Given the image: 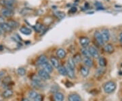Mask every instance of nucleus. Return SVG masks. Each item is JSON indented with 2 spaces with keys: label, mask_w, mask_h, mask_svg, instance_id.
I'll use <instances>...</instances> for the list:
<instances>
[{
  "label": "nucleus",
  "mask_w": 122,
  "mask_h": 101,
  "mask_svg": "<svg viewBox=\"0 0 122 101\" xmlns=\"http://www.w3.org/2000/svg\"><path fill=\"white\" fill-rule=\"evenodd\" d=\"M117 88V84L114 81H109L106 82L103 86V90L106 94L113 93Z\"/></svg>",
  "instance_id": "f257e3e1"
},
{
  "label": "nucleus",
  "mask_w": 122,
  "mask_h": 101,
  "mask_svg": "<svg viewBox=\"0 0 122 101\" xmlns=\"http://www.w3.org/2000/svg\"><path fill=\"white\" fill-rule=\"evenodd\" d=\"M1 14L4 17L10 18L13 16L14 14V12L13 9L3 8L1 10Z\"/></svg>",
  "instance_id": "f03ea898"
},
{
  "label": "nucleus",
  "mask_w": 122,
  "mask_h": 101,
  "mask_svg": "<svg viewBox=\"0 0 122 101\" xmlns=\"http://www.w3.org/2000/svg\"><path fill=\"white\" fill-rule=\"evenodd\" d=\"M15 3L14 0H0V4L4 6V8L13 9L14 4Z\"/></svg>",
  "instance_id": "7ed1b4c3"
},
{
  "label": "nucleus",
  "mask_w": 122,
  "mask_h": 101,
  "mask_svg": "<svg viewBox=\"0 0 122 101\" xmlns=\"http://www.w3.org/2000/svg\"><path fill=\"white\" fill-rule=\"evenodd\" d=\"M37 75H39V77L42 80H50L51 79V75L50 73H48V72H46V71L42 69H40L38 71Z\"/></svg>",
  "instance_id": "20e7f679"
},
{
  "label": "nucleus",
  "mask_w": 122,
  "mask_h": 101,
  "mask_svg": "<svg viewBox=\"0 0 122 101\" xmlns=\"http://www.w3.org/2000/svg\"><path fill=\"white\" fill-rule=\"evenodd\" d=\"M94 38L97 41V43L99 44L100 45H104L105 44V41L103 40L102 35L99 31H96L94 33Z\"/></svg>",
  "instance_id": "39448f33"
},
{
  "label": "nucleus",
  "mask_w": 122,
  "mask_h": 101,
  "mask_svg": "<svg viewBox=\"0 0 122 101\" xmlns=\"http://www.w3.org/2000/svg\"><path fill=\"white\" fill-rule=\"evenodd\" d=\"M88 50H89V52L90 54L92 57L94 58H98L100 57V54L98 52V50L96 48H94V46L89 47Z\"/></svg>",
  "instance_id": "423d86ee"
},
{
  "label": "nucleus",
  "mask_w": 122,
  "mask_h": 101,
  "mask_svg": "<svg viewBox=\"0 0 122 101\" xmlns=\"http://www.w3.org/2000/svg\"><path fill=\"white\" fill-rule=\"evenodd\" d=\"M90 43V40L87 37H81L79 38V44L82 48H87Z\"/></svg>",
  "instance_id": "0eeeda50"
},
{
  "label": "nucleus",
  "mask_w": 122,
  "mask_h": 101,
  "mask_svg": "<svg viewBox=\"0 0 122 101\" xmlns=\"http://www.w3.org/2000/svg\"><path fill=\"white\" fill-rule=\"evenodd\" d=\"M100 33L102 35V37L103 38V40L105 41H108L110 40L111 37V35H110V32H109V29H104L102 31H100Z\"/></svg>",
  "instance_id": "6e6552de"
},
{
  "label": "nucleus",
  "mask_w": 122,
  "mask_h": 101,
  "mask_svg": "<svg viewBox=\"0 0 122 101\" xmlns=\"http://www.w3.org/2000/svg\"><path fill=\"white\" fill-rule=\"evenodd\" d=\"M48 61V58L46 55L44 54H42L41 56H39L37 60V62H36V64L37 65H39V66H42L44 64H45L46 62H47Z\"/></svg>",
  "instance_id": "1a4fd4ad"
},
{
  "label": "nucleus",
  "mask_w": 122,
  "mask_h": 101,
  "mask_svg": "<svg viewBox=\"0 0 122 101\" xmlns=\"http://www.w3.org/2000/svg\"><path fill=\"white\" fill-rule=\"evenodd\" d=\"M14 94V92L12 90H11V89H6L5 90H4L2 94H1V96L3 97L5 99H8L10 98H11V97L13 96Z\"/></svg>",
  "instance_id": "9d476101"
},
{
  "label": "nucleus",
  "mask_w": 122,
  "mask_h": 101,
  "mask_svg": "<svg viewBox=\"0 0 122 101\" xmlns=\"http://www.w3.org/2000/svg\"><path fill=\"white\" fill-rule=\"evenodd\" d=\"M68 101H82L81 96L76 94V93H72L70 94L68 96Z\"/></svg>",
  "instance_id": "9b49d317"
},
{
  "label": "nucleus",
  "mask_w": 122,
  "mask_h": 101,
  "mask_svg": "<svg viewBox=\"0 0 122 101\" xmlns=\"http://www.w3.org/2000/svg\"><path fill=\"white\" fill-rule=\"evenodd\" d=\"M53 99H54V101H63L65 99V96L62 92H57L54 93L53 96Z\"/></svg>",
  "instance_id": "f8f14e48"
},
{
  "label": "nucleus",
  "mask_w": 122,
  "mask_h": 101,
  "mask_svg": "<svg viewBox=\"0 0 122 101\" xmlns=\"http://www.w3.org/2000/svg\"><path fill=\"white\" fill-rule=\"evenodd\" d=\"M106 69L105 67H100L99 69H98L97 70L95 71V73H94V75L96 77V78H100L101 77L102 75L105 74L106 73Z\"/></svg>",
  "instance_id": "ddd939ff"
},
{
  "label": "nucleus",
  "mask_w": 122,
  "mask_h": 101,
  "mask_svg": "<svg viewBox=\"0 0 122 101\" xmlns=\"http://www.w3.org/2000/svg\"><path fill=\"white\" fill-rule=\"evenodd\" d=\"M56 56L57 57L60 59H63L66 57V52L65 50L62 48H59L58 50H57L56 51Z\"/></svg>",
  "instance_id": "4468645a"
},
{
  "label": "nucleus",
  "mask_w": 122,
  "mask_h": 101,
  "mask_svg": "<svg viewBox=\"0 0 122 101\" xmlns=\"http://www.w3.org/2000/svg\"><path fill=\"white\" fill-rule=\"evenodd\" d=\"M83 61V64L86 66H87L88 68L90 67H92L93 65H94V62L92 61L91 58H83V59L82 60Z\"/></svg>",
  "instance_id": "2eb2a0df"
},
{
  "label": "nucleus",
  "mask_w": 122,
  "mask_h": 101,
  "mask_svg": "<svg viewBox=\"0 0 122 101\" xmlns=\"http://www.w3.org/2000/svg\"><path fill=\"white\" fill-rule=\"evenodd\" d=\"M0 27L2 29V31H5V32H7V33H10V32H12V30H13L10 26H9L7 22H4V23L1 24L0 25Z\"/></svg>",
  "instance_id": "dca6fc26"
},
{
  "label": "nucleus",
  "mask_w": 122,
  "mask_h": 101,
  "mask_svg": "<svg viewBox=\"0 0 122 101\" xmlns=\"http://www.w3.org/2000/svg\"><path fill=\"white\" fill-rule=\"evenodd\" d=\"M80 73H81V75H82L83 77H86L90 74V69L87 66H81L80 69Z\"/></svg>",
  "instance_id": "f3484780"
},
{
  "label": "nucleus",
  "mask_w": 122,
  "mask_h": 101,
  "mask_svg": "<svg viewBox=\"0 0 122 101\" xmlns=\"http://www.w3.org/2000/svg\"><path fill=\"white\" fill-rule=\"evenodd\" d=\"M42 66H43V69L44 70H45L46 72H48V73H52L53 70H54V69H53V66H52V65L50 64V63H49L48 62H46L45 64H44L43 65H42Z\"/></svg>",
  "instance_id": "a211bd4d"
},
{
  "label": "nucleus",
  "mask_w": 122,
  "mask_h": 101,
  "mask_svg": "<svg viewBox=\"0 0 122 101\" xmlns=\"http://www.w3.org/2000/svg\"><path fill=\"white\" fill-rule=\"evenodd\" d=\"M104 50L108 54H112L114 52V46L111 44H107L104 46Z\"/></svg>",
  "instance_id": "6ab92c4d"
},
{
  "label": "nucleus",
  "mask_w": 122,
  "mask_h": 101,
  "mask_svg": "<svg viewBox=\"0 0 122 101\" xmlns=\"http://www.w3.org/2000/svg\"><path fill=\"white\" fill-rule=\"evenodd\" d=\"M20 33H22V34L25 35H29L32 33V30L30 29H29V27L25 26L20 27Z\"/></svg>",
  "instance_id": "aec40b11"
},
{
  "label": "nucleus",
  "mask_w": 122,
  "mask_h": 101,
  "mask_svg": "<svg viewBox=\"0 0 122 101\" xmlns=\"http://www.w3.org/2000/svg\"><path fill=\"white\" fill-rule=\"evenodd\" d=\"M50 64L52 65V66L54 68H56V69H58V67L60 66L59 61L56 58L51 57L50 59Z\"/></svg>",
  "instance_id": "412c9836"
},
{
  "label": "nucleus",
  "mask_w": 122,
  "mask_h": 101,
  "mask_svg": "<svg viewBox=\"0 0 122 101\" xmlns=\"http://www.w3.org/2000/svg\"><path fill=\"white\" fill-rule=\"evenodd\" d=\"M66 71H67V76H68L69 78H71V79H73V78H75V74L74 69H71V68L69 67L68 66H66Z\"/></svg>",
  "instance_id": "4be33fe9"
},
{
  "label": "nucleus",
  "mask_w": 122,
  "mask_h": 101,
  "mask_svg": "<svg viewBox=\"0 0 122 101\" xmlns=\"http://www.w3.org/2000/svg\"><path fill=\"white\" fill-rule=\"evenodd\" d=\"M8 24V25L12 29H17L18 27L19 26V23L17 22V21H16V20H10L8 21L7 22Z\"/></svg>",
  "instance_id": "5701e85b"
},
{
  "label": "nucleus",
  "mask_w": 122,
  "mask_h": 101,
  "mask_svg": "<svg viewBox=\"0 0 122 101\" xmlns=\"http://www.w3.org/2000/svg\"><path fill=\"white\" fill-rule=\"evenodd\" d=\"M58 71L62 76L65 77L67 75V71H66V69L65 66L60 65L58 67Z\"/></svg>",
  "instance_id": "b1692460"
},
{
  "label": "nucleus",
  "mask_w": 122,
  "mask_h": 101,
  "mask_svg": "<svg viewBox=\"0 0 122 101\" xmlns=\"http://www.w3.org/2000/svg\"><path fill=\"white\" fill-rule=\"evenodd\" d=\"M98 63L100 67H105L107 65V61L105 57H99L98 58Z\"/></svg>",
  "instance_id": "393cba45"
},
{
  "label": "nucleus",
  "mask_w": 122,
  "mask_h": 101,
  "mask_svg": "<svg viewBox=\"0 0 122 101\" xmlns=\"http://www.w3.org/2000/svg\"><path fill=\"white\" fill-rule=\"evenodd\" d=\"M81 54L83 55V56L85 58H91V55L89 52V50L88 49H87L86 48H82L81 50Z\"/></svg>",
  "instance_id": "a878e982"
},
{
  "label": "nucleus",
  "mask_w": 122,
  "mask_h": 101,
  "mask_svg": "<svg viewBox=\"0 0 122 101\" xmlns=\"http://www.w3.org/2000/svg\"><path fill=\"white\" fill-rule=\"evenodd\" d=\"M69 67H70L72 69H75V63L73 59V58H69L67 61V65Z\"/></svg>",
  "instance_id": "bb28decb"
},
{
  "label": "nucleus",
  "mask_w": 122,
  "mask_h": 101,
  "mask_svg": "<svg viewBox=\"0 0 122 101\" xmlns=\"http://www.w3.org/2000/svg\"><path fill=\"white\" fill-rule=\"evenodd\" d=\"M38 94V93L35 90H30L28 93V96L29 98H30V100H34L35 98L37 96V95Z\"/></svg>",
  "instance_id": "cd10ccee"
},
{
  "label": "nucleus",
  "mask_w": 122,
  "mask_h": 101,
  "mask_svg": "<svg viewBox=\"0 0 122 101\" xmlns=\"http://www.w3.org/2000/svg\"><path fill=\"white\" fill-rule=\"evenodd\" d=\"M73 61H74L75 64H79L80 62L81 61V56L80 54L77 53V54H76L74 56H73Z\"/></svg>",
  "instance_id": "c85d7f7f"
},
{
  "label": "nucleus",
  "mask_w": 122,
  "mask_h": 101,
  "mask_svg": "<svg viewBox=\"0 0 122 101\" xmlns=\"http://www.w3.org/2000/svg\"><path fill=\"white\" fill-rule=\"evenodd\" d=\"M31 79L33 82H35V83H41L42 79L39 77L38 75H33L31 77Z\"/></svg>",
  "instance_id": "c756f323"
},
{
  "label": "nucleus",
  "mask_w": 122,
  "mask_h": 101,
  "mask_svg": "<svg viewBox=\"0 0 122 101\" xmlns=\"http://www.w3.org/2000/svg\"><path fill=\"white\" fill-rule=\"evenodd\" d=\"M12 81V79H11V77L10 76H7L4 77V79H3V82H2V84L4 86V85H7L8 86H9V85L10 84Z\"/></svg>",
  "instance_id": "7c9ffc66"
},
{
  "label": "nucleus",
  "mask_w": 122,
  "mask_h": 101,
  "mask_svg": "<svg viewBox=\"0 0 122 101\" xmlns=\"http://www.w3.org/2000/svg\"><path fill=\"white\" fill-rule=\"evenodd\" d=\"M17 73L20 76H24L26 74V71L24 67H19L17 69Z\"/></svg>",
  "instance_id": "2f4dec72"
},
{
  "label": "nucleus",
  "mask_w": 122,
  "mask_h": 101,
  "mask_svg": "<svg viewBox=\"0 0 122 101\" xmlns=\"http://www.w3.org/2000/svg\"><path fill=\"white\" fill-rule=\"evenodd\" d=\"M55 15L59 19H62L63 18H65V14L63 12H61V11H57V12H55Z\"/></svg>",
  "instance_id": "473e14b6"
},
{
  "label": "nucleus",
  "mask_w": 122,
  "mask_h": 101,
  "mask_svg": "<svg viewBox=\"0 0 122 101\" xmlns=\"http://www.w3.org/2000/svg\"><path fill=\"white\" fill-rule=\"evenodd\" d=\"M34 28H35V31H37V32H40V31L42 30L43 26H42V25H41L40 23H37V24L35 25V26H34Z\"/></svg>",
  "instance_id": "72a5a7b5"
},
{
  "label": "nucleus",
  "mask_w": 122,
  "mask_h": 101,
  "mask_svg": "<svg viewBox=\"0 0 122 101\" xmlns=\"http://www.w3.org/2000/svg\"><path fill=\"white\" fill-rule=\"evenodd\" d=\"M34 101H43V96L41 94H37V96L35 97V99L33 100Z\"/></svg>",
  "instance_id": "f704fd0d"
},
{
  "label": "nucleus",
  "mask_w": 122,
  "mask_h": 101,
  "mask_svg": "<svg viewBox=\"0 0 122 101\" xmlns=\"http://www.w3.org/2000/svg\"><path fill=\"white\" fill-rule=\"evenodd\" d=\"M77 11V8L76 7H73V8H71L70 9V10L69 11V13L74 14Z\"/></svg>",
  "instance_id": "c9c22d12"
},
{
  "label": "nucleus",
  "mask_w": 122,
  "mask_h": 101,
  "mask_svg": "<svg viewBox=\"0 0 122 101\" xmlns=\"http://www.w3.org/2000/svg\"><path fill=\"white\" fill-rule=\"evenodd\" d=\"M4 22H5L4 18L2 16H0V25L2 24V23H4Z\"/></svg>",
  "instance_id": "e433bc0d"
},
{
  "label": "nucleus",
  "mask_w": 122,
  "mask_h": 101,
  "mask_svg": "<svg viewBox=\"0 0 122 101\" xmlns=\"http://www.w3.org/2000/svg\"><path fill=\"white\" fill-rule=\"evenodd\" d=\"M21 101H30L29 99H28V98H23Z\"/></svg>",
  "instance_id": "4c0bfd02"
},
{
  "label": "nucleus",
  "mask_w": 122,
  "mask_h": 101,
  "mask_svg": "<svg viewBox=\"0 0 122 101\" xmlns=\"http://www.w3.org/2000/svg\"><path fill=\"white\" fill-rule=\"evenodd\" d=\"M3 34V31H2V29H1V27H0V35H1Z\"/></svg>",
  "instance_id": "58836bf2"
},
{
  "label": "nucleus",
  "mask_w": 122,
  "mask_h": 101,
  "mask_svg": "<svg viewBox=\"0 0 122 101\" xmlns=\"http://www.w3.org/2000/svg\"><path fill=\"white\" fill-rule=\"evenodd\" d=\"M3 49H4V47H3V45H0V51H1V50H2Z\"/></svg>",
  "instance_id": "ea45409f"
},
{
  "label": "nucleus",
  "mask_w": 122,
  "mask_h": 101,
  "mask_svg": "<svg viewBox=\"0 0 122 101\" xmlns=\"http://www.w3.org/2000/svg\"><path fill=\"white\" fill-rule=\"evenodd\" d=\"M120 42H121V44H122V40H121V41H120Z\"/></svg>",
  "instance_id": "a19ab883"
},
{
  "label": "nucleus",
  "mask_w": 122,
  "mask_h": 101,
  "mask_svg": "<svg viewBox=\"0 0 122 101\" xmlns=\"http://www.w3.org/2000/svg\"></svg>",
  "instance_id": "79ce46f5"
},
{
  "label": "nucleus",
  "mask_w": 122,
  "mask_h": 101,
  "mask_svg": "<svg viewBox=\"0 0 122 101\" xmlns=\"http://www.w3.org/2000/svg\"></svg>",
  "instance_id": "37998d69"
}]
</instances>
